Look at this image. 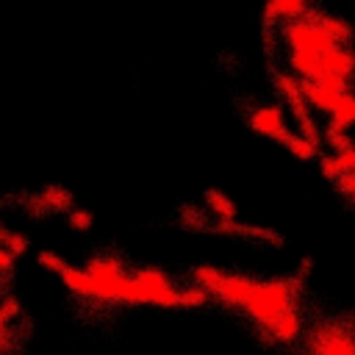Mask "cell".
<instances>
[{
	"instance_id": "cell-1",
	"label": "cell",
	"mask_w": 355,
	"mask_h": 355,
	"mask_svg": "<svg viewBox=\"0 0 355 355\" xmlns=\"http://www.w3.org/2000/svg\"><path fill=\"white\" fill-rule=\"evenodd\" d=\"M297 291H300V280H294V277L258 280L247 305H244V311L258 324V330H269L280 313L294 308V294Z\"/></svg>"
},
{
	"instance_id": "cell-2",
	"label": "cell",
	"mask_w": 355,
	"mask_h": 355,
	"mask_svg": "<svg viewBox=\"0 0 355 355\" xmlns=\"http://www.w3.org/2000/svg\"><path fill=\"white\" fill-rule=\"evenodd\" d=\"M255 283H258V280L250 277V275L219 272V277L214 280V286L208 288V294L219 297V300L227 302V305H239V308H244L247 300H250V294H252V288H255Z\"/></svg>"
},
{
	"instance_id": "cell-3",
	"label": "cell",
	"mask_w": 355,
	"mask_h": 355,
	"mask_svg": "<svg viewBox=\"0 0 355 355\" xmlns=\"http://www.w3.org/2000/svg\"><path fill=\"white\" fill-rule=\"evenodd\" d=\"M250 128L255 133H263V136L280 141V144H286L288 136H291V130H288V125L283 119V108L280 105H258L250 114Z\"/></svg>"
},
{
	"instance_id": "cell-4",
	"label": "cell",
	"mask_w": 355,
	"mask_h": 355,
	"mask_svg": "<svg viewBox=\"0 0 355 355\" xmlns=\"http://www.w3.org/2000/svg\"><path fill=\"white\" fill-rule=\"evenodd\" d=\"M300 92L305 97V103H311L319 111H333V105L338 103V97L347 92V80H300Z\"/></svg>"
},
{
	"instance_id": "cell-5",
	"label": "cell",
	"mask_w": 355,
	"mask_h": 355,
	"mask_svg": "<svg viewBox=\"0 0 355 355\" xmlns=\"http://www.w3.org/2000/svg\"><path fill=\"white\" fill-rule=\"evenodd\" d=\"M313 355H355V341L341 330H324L313 336Z\"/></svg>"
},
{
	"instance_id": "cell-6",
	"label": "cell",
	"mask_w": 355,
	"mask_h": 355,
	"mask_svg": "<svg viewBox=\"0 0 355 355\" xmlns=\"http://www.w3.org/2000/svg\"><path fill=\"white\" fill-rule=\"evenodd\" d=\"M86 275L94 277V280H103V283H111V280H122L128 277L125 275V266L119 258L114 255H94L89 263H86Z\"/></svg>"
},
{
	"instance_id": "cell-7",
	"label": "cell",
	"mask_w": 355,
	"mask_h": 355,
	"mask_svg": "<svg viewBox=\"0 0 355 355\" xmlns=\"http://www.w3.org/2000/svg\"><path fill=\"white\" fill-rule=\"evenodd\" d=\"M272 341H283V344H288V341H294L297 336H300V313L294 311V308H288L286 313H280L277 319H275V324L269 327V330H263Z\"/></svg>"
},
{
	"instance_id": "cell-8",
	"label": "cell",
	"mask_w": 355,
	"mask_h": 355,
	"mask_svg": "<svg viewBox=\"0 0 355 355\" xmlns=\"http://www.w3.org/2000/svg\"><path fill=\"white\" fill-rule=\"evenodd\" d=\"M322 172H324L330 180H338V178L355 172V147H349V150H344V153L324 155V158H322Z\"/></svg>"
},
{
	"instance_id": "cell-9",
	"label": "cell",
	"mask_w": 355,
	"mask_h": 355,
	"mask_svg": "<svg viewBox=\"0 0 355 355\" xmlns=\"http://www.w3.org/2000/svg\"><path fill=\"white\" fill-rule=\"evenodd\" d=\"M349 125H355V94L352 92H344L338 97V103L333 105V111H330V128L347 133Z\"/></svg>"
},
{
	"instance_id": "cell-10",
	"label": "cell",
	"mask_w": 355,
	"mask_h": 355,
	"mask_svg": "<svg viewBox=\"0 0 355 355\" xmlns=\"http://www.w3.org/2000/svg\"><path fill=\"white\" fill-rule=\"evenodd\" d=\"M202 200H205V205L216 214V219H236V202H233L225 191L208 189V191L202 194Z\"/></svg>"
},
{
	"instance_id": "cell-11",
	"label": "cell",
	"mask_w": 355,
	"mask_h": 355,
	"mask_svg": "<svg viewBox=\"0 0 355 355\" xmlns=\"http://www.w3.org/2000/svg\"><path fill=\"white\" fill-rule=\"evenodd\" d=\"M39 200L47 211H67L72 205V191L64 186H44L39 191Z\"/></svg>"
},
{
	"instance_id": "cell-12",
	"label": "cell",
	"mask_w": 355,
	"mask_h": 355,
	"mask_svg": "<svg viewBox=\"0 0 355 355\" xmlns=\"http://www.w3.org/2000/svg\"><path fill=\"white\" fill-rule=\"evenodd\" d=\"M130 277L139 280V283H144V286H153V288H172V286H175V283L169 280V275L161 272L158 266H141V269H136Z\"/></svg>"
},
{
	"instance_id": "cell-13",
	"label": "cell",
	"mask_w": 355,
	"mask_h": 355,
	"mask_svg": "<svg viewBox=\"0 0 355 355\" xmlns=\"http://www.w3.org/2000/svg\"><path fill=\"white\" fill-rule=\"evenodd\" d=\"M286 147L291 150V155H297V158H302V161H308V158L316 155V144L308 141V139H302L300 133H291L288 141H286Z\"/></svg>"
},
{
	"instance_id": "cell-14",
	"label": "cell",
	"mask_w": 355,
	"mask_h": 355,
	"mask_svg": "<svg viewBox=\"0 0 355 355\" xmlns=\"http://www.w3.org/2000/svg\"><path fill=\"white\" fill-rule=\"evenodd\" d=\"M178 300H180V305H205V302H208V291L194 283V286L180 288V291H178Z\"/></svg>"
},
{
	"instance_id": "cell-15",
	"label": "cell",
	"mask_w": 355,
	"mask_h": 355,
	"mask_svg": "<svg viewBox=\"0 0 355 355\" xmlns=\"http://www.w3.org/2000/svg\"><path fill=\"white\" fill-rule=\"evenodd\" d=\"M324 139H327V144L336 150V153H344V150H349L352 147V141H349V136L344 133V130H336V128H324Z\"/></svg>"
},
{
	"instance_id": "cell-16",
	"label": "cell",
	"mask_w": 355,
	"mask_h": 355,
	"mask_svg": "<svg viewBox=\"0 0 355 355\" xmlns=\"http://www.w3.org/2000/svg\"><path fill=\"white\" fill-rule=\"evenodd\" d=\"M92 211H86V208H75V211H69L67 214V225L72 227V230H89L92 227Z\"/></svg>"
},
{
	"instance_id": "cell-17",
	"label": "cell",
	"mask_w": 355,
	"mask_h": 355,
	"mask_svg": "<svg viewBox=\"0 0 355 355\" xmlns=\"http://www.w3.org/2000/svg\"><path fill=\"white\" fill-rule=\"evenodd\" d=\"M36 261H39V263H42L44 269H53V272H58V275H61V272H64V269L69 266V263H67V261H64L61 255H55L53 250H42V252L36 255Z\"/></svg>"
},
{
	"instance_id": "cell-18",
	"label": "cell",
	"mask_w": 355,
	"mask_h": 355,
	"mask_svg": "<svg viewBox=\"0 0 355 355\" xmlns=\"http://www.w3.org/2000/svg\"><path fill=\"white\" fill-rule=\"evenodd\" d=\"M3 247L11 252V255H22L25 250H28V236H22V233H8L6 236V241H3Z\"/></svg>"
},
{
	"instance_id": "cell-19",
	"label": "cell",
	"mask_w": 355,
	"mask_h": 355,
	"mask_svg": "<svg viewBox=\"0 0 355 355\" xmlns=\"http://www.w3.org/2000/svg\"><path fill=\"white\" fill-rule=\"evenodd\" d=\"M19 311H22V305H19V300H17V297H11V294H8V297H3V300H0V316H3V319H8V322H11V319H17V316H19Z\"/></svg>"
},
{
	"instance_id": "cell-20",
	"label": "cell",
	"mask_w": 355,
	"mask_h": 355,
	"mask_svg": "<svg viewBox=\"0 0 355 355\" xmlns=\"http://www.w3.org/2000/svg\"><path fill=\"white\" fill-rule=\"evenodd\" d=\"M336 186H338V191H341V194H347V197H352V200H355V172H349V175L338 178V180H336Z\"/></svg>"
},
{
	"instance_id": "cell-21",
	"label": "cell",
	"mask_w": 355,
	"mask_h": 355,
	"mask_svg": "<svg viewBox=\"0 0 355 355\" xmlns=\"http://www.w3.org/2000/svg\"><path fill=\"white\" fill-rule=\"evenodd\" d=\"M14 269V255L0 244V272H11Z\"/></svg>"
},
{
	"instance_id": "cell-22",
	"label": "cell",
	"mask_w": 355,
	"mask_h": 355,
	"mask_svg": "<svg viewBox=\"0 0 355 355\" xmlns=\"http://www.w3.org/2000/svg\"><path fill=\"white\" fill-rule=\"evenodd\" d=\"M11 341V330H8V319L0 316V349H6Z\"/></svg>"
}]
</instances>
